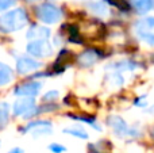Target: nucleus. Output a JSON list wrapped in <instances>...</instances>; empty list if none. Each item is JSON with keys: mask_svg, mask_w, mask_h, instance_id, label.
<instances>
[{"mask_svg": "<svg viewBox=\"0 0 154 153\" xmlns=\"http://www.w3.org/2000/svg\"><path fill=\"white\" fill-rule=\"evenodd\" d=\"M147 113H150V114H154V106H152V107L147 110Z\"/></svg>", "mask_w": 154, "mask_h": 153, "instance_id": "nucleus-23", "label": "nucleus"}, {"mask_svg": "<svg viewBox=\"0 0 154 153\" xmlns=\"http://www.w3.org/2000/svg\"><path fill=\"white\" fill-rule=\"evenodd\" d=\"M12 113L15 117L31 119L39 114V107L35 105L34 98H20V99L15 100V103H14Z\"/></svg>", "mask_w": 154, "mask_h": 153, "instance_id": "nucleus-2", "label": "nucleus"}, {"mask_svg": "<svg viewBox=\"0 0 154 153\" xmlns=\"http://www.w3.org/2000/svg\"><path fill=\"white\" fill-rule=\"evenodd\" d=\"M137 67H138V64L134 61H130V60H122V61H118L115 62V64H111V67H109V69H112L114 72H127V70H134L137 69Z\"/></svg>", "mask_w": 154, "mask_h": 153, "instance_id": "nucleus-13", "label": "nucleus"}, {"mask_svg": "<svg viewBox=\"0 0 154 153\" xmlns=\"http://www.w3.org/2000/svg\"><path fill=\"white\" fill-rule=\"evenodd\" d=\"M130 3L138 14H146L154 7V0H130Z\"/></svg>", "mask_w": 154, "mask_h": 153, "instance_id": "nucleus-14", "label": "nucleus"}, {"mask_svg": "<svg viewBox=\"0 0 154 153\" xmlns=\"http://www.w3.org/2000/svg\"><path fill=\"white\" fill-rule=\"evenodd\" d=\"M58 98H60L58 91H56V89H51V91L46 92V94L43 95V102H45V103H53L54 100H57Z\"/></svg>", "mask_w": 154, "mask_h": 153, "instance_id": "nucleus-19", "label": "nucleus"}, {"mask_svg": "<svg viewBox=\"0 0 154 153\" xmlns=\"http://www.w3.org/2000/svg\"><path fill=\"white\" fill-rule=\"evenodd\" d=\"M41 88H42V84L37 80H29L24 81V83L19 84L15 89H14V94L19 98H34L39 94Z\"/></svg>", "mask_w": 154, "mask_h": 153, "instance_id": "nucleus-8", "label": "nucleus"}, {"mask_svg": "<svg viewBox=\"0 0 154 153\" xmlns=\"http://www.w3.org/2000/svg\"><path fill=\"white\" fill-rule=\"evenodd\" d=\"M27 2H30V3H32V2H38V0H27Z\"/></svg>", "mask_w": 154, "mask_h": 153, "instance_id": "nucleus-24", "label": "nucleus"}, {"mask_svg": "<svg viewBox=\"0 0 154 153\" xmlns=\"http://www.w3.org/2000/svg\"><path fill=\"white\" fill-rule=\"evenodd\" d=\"M108 126L112 129V132L119 137H137L138 132L137 129L128 126V123L122 119L120 117H109L108 119Z\"/></svg>", "mask_w": 154, "mask_h": 153, "instance_id": "nucleus-6", "label": "nucleus"}, {"mask_svg": "<svg viewBox=\"0 0 154 153\" xmlns=\"http://www.w3.org/2000/svg\"><path fill=\"white\" fill-rule=\"evenodd\" d=\"M41 68V62L30 56H20L16 60V72L19 75H27V73L35 72Z\"/></svg>", "mask_w": 154, "mask_h": 153, "instance_id": "nucleus-9", "label": "nucleus"}, {"mask_svg": "<svg viewBox=\"0 0 154 153\" xmlns=\"http://www.w3.org/2000/svg\"><path fill=\"white\" fill-rule=\"evenodd\" d=\"M26 37L31 41L35 39H46L48 41L50 38V29L45 26H38V24H32L31 27L29 29Z\"/></svg>", "mask_w": 154, "mask_h": 153, "instance_id": "nucleus-11", "label": "nucleus"}, {"mask_svg": "<svg viewBox=\"0 0 154 153\" xmlns=\"http://www.w3.org/2000/svg\"><path fill=\"white\" fill-rule=\"evenodd\" d=\"M88 8H89V11L92 14L100 16V18H106V16L109 14L108 5H107L106 2H103V0H97V2L88 3Z\"/></svg>", "mask_w": 154, "mask_h": 153, "instance_id": "nucleus-12", "label": "nucleus"}, {"mask_svg": "<svg viewBox=\"0 0 154 153\" xmlns=\"http://www.w3.org/2000/svg\"><path fill=\"white\" fill-rule=\"evenodd\" d=\"M26 52L32 58H45L53 53V48L46 39H35L30 41L26 46Z\"/></svg>", "mask_w": 154, "mask_h": 153, "instance_id": "nucleus-5", "label": "nucleus"}, {"mask_svg": "<svg viewBox=\"0 0 154 153\" xmlns=\"http://www.w3.org/2000/svg\"><path fill=\"white\" fill-rule=\"evenodd\" d=\"M14 80V70L4 62H0V87L7 86Z\"/></svg>", "mask_w": 154, "mask_h": 153, "instance_id": "nucleus-15", "label": "nucleus"}, {"mask_svg": "<svg viewBox=\"0 0 154 153\" xmlns=\"http://www.w3.org/2000/svg\"><path fill=\"white\" fill-rule=\"evenodd\" d=\"M135 34L143 43L149 46H154V18L146 16L137 22Z\"/></svg>", "mask_w": 154, "mask_h": 153, "instance_id": "nucleus-4", "label": "nucleus"}, {"mask_svg": "<svg viewBox=\"0 0 154 153\" xmlns=\"http://www.w3.org/2000/svg\"><path fill=\"white\" fill-rule=\"evenodd\" d=\"M101 57H103V52L97 50V49H87L79 54L77 62L80 67H91L95 62H97Z\"/></svg>", "mask_w": 154, "mask_h": 153, "instance_id": "nucleus-10", "label": "nucleus"}, {"mask_svg": "<svg viewBox=\"0 0 154 153\" xmlns=\"http://www.w3.org/2000/svg\"><path fill=\"white\" fill-rule=\"evenodd\" d=\"M35 15L42 23L45 24H54L61 20L62 11L57 5L51 3H43L35 8Z\"/></svg>", "mask_w": 154, "mask_h": 153, "instance_id": "nucleus-3", "label": "nucleus"}, {"mask_svg": "<svg viewBox=\"0 0 154 153\" xmlns=\"http://www.w3.org/2000/svg\"><path fill=\"white\" fill-rule=\"evenodd\" d=\"M69 118H72L73 121H77V122H82V123H87L89 125V126H92L93 129H96L99 132L100 130V127H99V125L96 123V119L93 118V117H85V115H70L69 114Z\"/></svg>", "mask_w": 154, "mask_h": 153, "instance_id": "nucleus-18", "label": "nucleus"}, {"mask_svg": "<svg viewBox=\"0 0 154 153\" xmlns=\"http://www.w3.org/2000/svg\"><path fill=\"white\" fill-rule=\"evenodd\" d=\"M22 133H30V134L39 137V136H48L53 133V123L49 121H43V119H35L31 121L29 125L20 130Z\"/></svg>", "mask_w": 154, "mask_h": 153, "instance_id": "nucleus-7", "label": "nucleus"}, {"mask_svg": "<svg viewBox=\"0 0 154 153\" xmlns=\"http://www.w3.org/2000/svg\"><path fill=\"white\" fill-rule=\"evenodd\" d=\"M29 23V15L23 8H15L0 16V30L4 33H15Z\"/></svg>", "mask_w": 154, "mask_h": 153, "instance_id": "nucleus-1", "label": "nucleus"}, {"mask_svg": "<svg viewBox=\"0 0 154 153\" xmlns=\"http://www.w3.org/2000/svg\"><path fill=\"white\" fill-rule=\"evenodd\" d=\"M48 148H49V151H50L51 153H64V152H66V148H65L62 144H58V142L50 144Z\"/></svg>", "mask_w": 154, "mask_h": 153, "instance_id": "nucleus-20", "label": "nucleus"}, {"mask_svg": "<svg viewBox=\"0 0 154 153\" xmlns=\"http://www.w3.org/2000/svg\"><path fill=\"white\" fill-rule=\"evenodd\" d=\"M62 133L68 136H72V137H76V138H80V140H88V133L85 129L82 127H66V129L62 130Z\"/></svg>", "mask_w": 154, "mask_h": 153, "instance_id": "nucleus-16", "label": "nucleus"}, {"mask_svg": "<svg viewBox=\"0 0 154 153\" xmlns=\"http://www.w3.org/2000/svg\"><path fill=\"white\" fill-rule=\"evenodd\" d=\"M10 119V105L5 102H0V129L8 123Z\"/></svg>", "mask_w": 154, "mask_h": 153, "instance_id": "nucleus-17", "label": "nucleus"}, {"mask_svg": "<svg viewBox=\"0 0 154 153\" xmlns=\"http://www.w3.org/2000/svg\"><path fill=\"white\" fill-rule=\"evenodd\" d=\"M15 3H16V0H0V12L8 10V8L12 7Z\"/></svg>", "mask_w": 154, "mask_h": 153, "instance_id": "nucleus-21", "label": "nucleus"}, {"mask_svg": "<svg viewBox=\"0 0 154 153\" xmlns=\"http://www.w3.org/2000/svg\"><path fill=\"white\" fill-rule=\"evenodd\" d=\"M153 137H154V129H153Z\"/></svg>", "mask_w": 154, "mask_h": 153, "instance_id": "nucleus-25", "label": "nucleus"}, {"mask_svg": "<svg viewBox=\"0 0 154 153\" xmlns=\"http://www.w3.org/2000/svg\"><path fill=\"white\" fill-rule=\"evenodd\" d=\"M7 153H24V151H23L22 148H18V146H16V148L10 149V151H8Z\"/></svg>", "mask_w": 154, "mask_h": 153, "instance_id": "nucleus-22", "label": "nucleus"}]
</instances>
